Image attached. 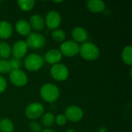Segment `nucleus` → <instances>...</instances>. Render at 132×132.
I'll return each mask as SVG.
<instances>
[{"label":"nucleus","mask_w":132,"mask_h":132,"mask_svg":"<svg viewBox=\"0 0 132 132\" xmlns=\"http://www.w3.org/2000/svg\"><path fill=\"white\" fill-rule=\"evenodd\" d=\"M79 53L82 58L87 61L96 60L100 56V50L94 43L85 42L80 46Z\"/></svg>","instance_id":"nucleus-1"},{"label":"nucleus","mask_w":132,"mask_h":132,"mask_svg":"<svg viewBox=\"0 0 132 132\" xmlns=\"http://www.w3.org/2000/svg\"><path fill=\"white\" fill-rule=\"evenodd\" d=\"M12 53V48L6 42H0V57L2 60L8 59Z\"/></svg>","instance_id":"nucleus-18"},{"label":"nucleus","mask_w":132,"mask_h":132,"mask_svg":"<svg viewBox=\"0 0 132 132\" xmlns=\"http://www.w3.org/2000/svg\"><path fill=\"white\" fill-rule=\"evenodd\" d=\"M45 19V25L50 29H58L61 23V15L56 10H50L47 12Z\"/></svg>","instance_id":"nucleus-8"},{"label":"nucleus","mask_w":132,"mask_h":132,"mask_svg":"<svg viewBox=\"0 0 132 132\" xmlns=\"http://www.w3.org/2000/svg\"><path fill=\"white\" fill-rule=\"evenodd\" d=\"M36 2L34 0H19L18 1L19 7L23 11H30L35 6Z\"/></svg>","instance_id":"nucleus-23"},{"label":"nucleus","mask_w":132,"mask_h":132,"mask_svg":"<svg viewBox=\"0 0 132 132\" xmlns=\"http://www.w3.org/2000/svg\"><path fill=\"white\" fill-rule=\"evenodd\" d=\"M87 8L93 13H100L104 10L105 3L101 0H90L87 2Z\"/></svg>","instance_id":"nucleus-15"},{"label":"nucleus","mask_w":132,"mask_h":132,"mask_svg":"<svg viewBox=\"0 0 132 132\" xmlns=\"http://www.w3.org/2000/svg\"><path fill=\"white\" fill-rule=\"evenodd\" d=\"M12 26L7 21H0V39H9L12 34Z\"/></svg>","instance_id":"nucleus-17"},{"label":"nucleus","mask_w":132,"mask_h":132,"mask_svg":"<svg viewBox=\"0 0 132 132\" xmlns=\"http://www.w3.org/2000/svg\"><path fill=\"white\" fill-rule=\"evenodd\" d=\"M55 123V116L53 114L47 112L42 116V124L45 127H52Z\"/></svg>","instance_id":"nucleus-22"},{"label":"nucleus","mask_w":132,"mask_h":132,"mask_svg":"<svg viewBox=\"0 0 132 132\" xmlns=\"http://www.w3.org/2000/svg\"><path fill=\"white\" fill-rule=\"evenodd\" d=\"M14 125L9 118L0 120V132H13Z\"/></svg>","instance_id":"nucleus-19"},{"label":"nucleus","mask_w":132,"mask_h":132,"mask_svg":"<svg viewBox=\"0 0 132 132\" xmlns=\"http://www.w3.org/2000/svg\"><path fill=\"white\" fill-rule=\"evenodd\" d=\"M29 23L31 29H33L36 31H41L45 27V19L42 15L39 14L32 15L29 19Z\"/></svg>","instance_id":"nucleus-14"},{"label":"nucleus","mask_w":132,"mask_h":132,"mask_svg":"<svg viewBox=\"0 0 132 132\" xmlns=\"http://www.w3.org/2000/svg\"><path fill=\"white\" fill-rule=\"evenodd\" d=\"M40 96L46 102L53 103L60 97V89L53 84H43L40 88Z\"/></svg>","instance_id":"nucleus-2"},{"label":"nucleus","mask_w":132,"mask_h":132,"mask_svg":"<svg viewBox=\"0 0 132 132\" xmlns=\"http://www.w3.org/2000/svg\"><path fill=\"white\" fill-rule=\"evenodd\" d=\"M64 115L66 116L68 121L72 122H78L83 118L84 112L80 107L76 105H71L67 108Z\"/></svg>","instance_id":"nucleus-10"},{"label":"nucleus","mask_w":132,"mask_h":132,"mask_svg":"<svg viewBox=\"0 0 132 132\" xmlns=\"http://www.w3.org/2000/svg\"><path fill=\"white\" fill-rule=\"evenodd\" d=\"M67 132H77V131H75L74 130H73V129H69V130H67Z\"/></svg>","instance_id":"nucleus-30"},{"label":"nucleus","mask_w":132,"mask_h":132,"mask_svg":"<svg viewBox=\"0 0 132 132\" xmlns=\"http://www.w3.org/2000/svg\"><path fill=\"white\" fill-rule=\"evenodd\" d=\"M29 128L32 132H41V125L36 121H31L29 123Z\"/></svg>","instance_id":"nucleus-27"},{"label":"nucleus","mask_w":132,"mask_h":132,"mask_svg":"<svg viewBox=\"0 0 132 132\" xmlns=\"http://www.w3.org/2000/svg\"><path fill=\"white\" fill-rule=\"evenodd\" d=\"M72 37L76 43H85L88 39V32L83 27H75L72 30Z\"/></svg>","instance_id":"nucleus-13"},{"label":"nucleus","mask_w":132,"mask_h":132,"mask_svg":"<svg viewBox=\"0 0 132 132\" xmlns=\"http://www.w3.org/2000/svg\"><path fill=\"white\" fill-rule=\"evenodd\" d=\"M11 71L9 63L6 60L0 59V73H7Z\"/></svg>","instance_id":"nucleus-24"},{"label":"nucleus","mask_w":132,"mask_h":132,"mask_svg":"<svg viewBox=\"0 0 132 132\" xmlns=\"http://www.w3.org/2000/svg\"><path fill=\"white\" fill-rule=\"evenodd\" d=\"M44 112V107L42 104L38 102H32L29 104L25 110V114L26 116L31 119V120H36L39 118L43 116Z\"/></svg>","instance_id":"nucleus-5"},{"label":"nucleus","mask_w":132,"mask_h":132,"mask_svg":"<svg viewBox=\"0 0 132 132\" xmlns=\"http://www.w3.org/2000/svg\"><path fill=\"white\" fill-rule=\"evenodd\" d=\"M50 74L52 77L58 81H64L69 77L68 68L62 63H57L50 69Z\"/></svg>","instance_id":"nucleus-7"},{"label":"nucleus","mask_w":132,"mask_h":132,"mask_svg":"<svg viewBox=\"0 0 132 132\" xmlns=\"http://www.w3.org/2000/svg\"><path fill=\"white\" fill-rule=\"evenodd\" d=\"M41 132H56L54 130H52V129H45V130H43L41 131Z\"/></svg>","instance_id":"nucleus-29"},{"label":"nucleus","mask_w":132,"mask_h":132,"mask_svg":"<svg viewBox=\"0 0 132 132\" xmlns=\"http://www.w3.org/2000/svg\"><path fill=\"white\" fill-rule=\"evenodd\" d=\"M27 50L28 46L26 42L23 40H18L12 46V54L14 56V58L21 60L27 53Z\"/></svg>","instance_id":"nucleus-11"},{"label":"nucleus","mask_w":132,"mask_h":132,"mask_svg":"<svg viewBox=\"0 0 132 132\" xmlns=\"http://www.w3.org/2000/svg\"><path fill=\"white\" fill-rule=\"evenodd\" d=\"M23 63L24 67L27 70L37 71L43 66L44 60L40 55L37 53H32L26 56Z\"/></svg>","instance_id":"nucleus-3"},{"label":"nucleus","mask_w":132,"mask_h":132,"mask_svg":"<svg viewBox=\"0 0 132 132\" xmlns=\"http://www.w3.org/2000/svg\"><path fill=\"white\" fill-rule=\"evenodd\" d=\"M121 57L123 61L127 64L131 66L132 64V47L131 46H125L121 53Z\"/></svg>","instance_id":"nucleus-20"},{"label":"nucleus","mask_w":132,"mask_h":132,"mask_svg":"<svg viewBox=\"0 0 132 132\" xmlns=\"http://www.w3.org/2000/svg\"><path fill=\"white\" fill-rule=\"evenodd\" d=\"M67 119L64 114H59L56 117H55V122L59 126H63L67 124Z\"/></svg>","instance_id":"nucleus-26"},{"label":"nucleus","mask_w":132,"mask_h":132,"mask_svg":"<svg viewBox=\"0 0 132 132\" xmlns=\"http://www.w3.org/2000/svg\"><path fill=\"white\" fill-rule=\"evenodd\" d=\"M15 30L22 36H28L31 32V27L29 22L25 19H19L15 23Z\"/></svg>","instance_id":"nucleus-16"},{"label":"nucleus","mask_w":132,"mask_h":132,"mask_svg":"<svg viewBox=\"0 0 132 132\" xmlns=\"http://www.w3.org/2000/svg\"><path fill=\"white\" fill-rule=\"evenodd\" d=\"M9 66H10L11 71L20 70L19 68L22 66L21 60H19V59H16V58H12L10 60H9Z\"/></svg>","instance_id":"nucleus-25"},{"label":"nucleus","mask_w":132,"mask_h":132,"mask_svg":"<svg viewBox=\"0 0 132 132\" xmlns=\"http://www.w3.org/2000/svg\"><path fill=\"white\" fill-rule=\"evenodd\" d=\"M62 57L63 55L60 50H58L57 49H52L46 53L43 60L49 64L55 65L60 63V60H62Z\"/></svg>","instance_id":"nucleus-12"},{"label":"nucleus","mask_w":132,"mask_h":132,"mask_svg":"<svg viewBox=\"0 0 132 132\" xmlns=\"http://www.w3.org/2000/svg\"><path fill=\"white\" fill-rule=\"evenodd\" d=\"M7 87V81L6 80L0 75V94L3 93Z\"/></svg>","instance_id":"nucleus-28"},{"label":"nucleus","mask_w":132,"mask_h":132,"mask_svg":"<svg viewBox=\"0 0 132 132\" xmlns=\"http://www.w3.org/2000/svg\"><path fill=\"white\" fill-rule=\"evenodd\" d=\"M9 80L15 87H21L27 84L28 77L21 70H12L9 72Z\"/></svg>","instance_id":"nucleus-9"},{"label":"nucleus","mask_w":132,"mask_h":132,"mask_svg":"<svg viewBox=\"0 0 132 132\" xmlns=\"http://www.w3.org/2000/svg\"><path fill=\"white\" fill-rule=\"evenodd\" d=\"M80 46L73 40H67L62 43L60 46V53L67 57H73L79 53Z\"/></svg>","instance_id":"nucleus-6"},{"label":"nucleus","mask_w":132,"mask_h":132,"mask_svg":"<svg viewBox=\"0 0 132 132\" xmlns=\"http://www.w3.org/2000/svg\"><path fill=\"white\" fill-rule=\"evenodd\" d=\"M52 39L57 43H63L64 42V39H66V34L64 31L61 29H56L53 30L51 33Z\"/></svg>","instance_id":"nucleus-21"},{"label":"nucleus","mask_w":132,"mask_h":132,"mask_svg":"<svg viewBox=\"0 0 132 132\" xmlns=\"http://www.w3.org/2000/svg\"><path fill=\"white\" fill-rule=\"evenodd\" d=\"M27 46L33 49V50H39L43 48L46 43V39L44 36L39 32H30L27 37L26 40L25 41Z\"/></svg>","instance_id":"nucleus-4"}]
</instances>
